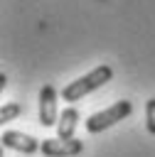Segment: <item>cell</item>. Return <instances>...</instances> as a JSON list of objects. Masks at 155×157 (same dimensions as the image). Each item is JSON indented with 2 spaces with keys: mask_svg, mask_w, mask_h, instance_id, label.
Returning a JSON list of instances; mask_svg holds the SVG:
<instances>
[{
  "mask_svg": "<svg viewBox=\"0 0 155 157\" xmlns=\"http://www.w3.org/2000/svg\"><path fill=\"white\" fill-rule=\"evenodd\" d=\"M111 76H113V69H111L108 64H101V66L91 69L89 74L79 76L76 81L66 83V86L62 88V98L69 101V103H76V101H81L84 96H89L91 91H96V88H101L103 83H108Z\"/></svg>",
  "mask_w": 155,
  "mask_h": 157,
  "instance_id": "cell-1",
  "label": "cell"
},
{
  "mask_svg": "<svg viewBox=\"0 0 155 157\" xmlns=\"http://www.w3.org/2000/svg\"><path fill=\"white\" fill-rule=\"evenodd\" d=\"M130 113H133L130 101H116L113 105H108V108H103V110L89 115V120H86V130H89V132L108 130V128H113L116 123H121L123 118H128Z\"/></svg>",
  "mask_w": 155,
  "mask_h": 157,
  "instance_id": "cell-2",
  "label": "cell"
},
{
  "mask_svg": "<svg viewBox=\"0 0 155 157\" xmlns=\"http://www.w3.org/2000/svg\"><path fill=\"white\" fill-rule=\"evenodd\" d=\"M39 150L47 157H74V155H81L84 142L74 137H54V140H42Z\"/></svg>",
  "mask_w": 155,
  "mask_h": 157,
  "instance_id": "cell-3",
  "label": "cell"
},
{
  "mask_svg": "<svg viewBox=\"0 0 155 157\" xmlns=\"http://www.w3.org/2000/svg\"><path fill=\"white\" fill-rule=\"evenodd\" d=\"M39 123L44 128H57L59 123V110H57V88L54 86H42L39 91Z\"/></svg>",
  "mask_w": 155,
  "mask_h": 157,
  "instance_id": "cell-4",
  "label": "cell"
},
{
  "mask_svg": "<svg viewBox=\"0 0 155 157\" xmlns=\"http://www.w3.org/2000/svg\"><path fill=\"white\" fill-rule=\"evenodd\" d=\"M2 145L10 147V150L25 152V155H32V152H37V150L42 147L37 137L25 135V132H20V130H5V132H2Z\"/></svg>",
  "mask_w": 155,
  "mask_h": 157,
  "instance_id": "cell-5",
  "label": "cell"
},
{
  "mask_svg": "<svg viewBox=\"0 0 155 157\" xmlns=\"http://www.w3.org/2000/svg\"><path fill=\"white\" fill-rule=\"evenodd\" d=\"M76 125H79V110L74 105L64 108L59 115V123H57V137H74Z\"/></svg>",
  "mask_w": 155,
  "mask_h": 157,
  "instance_id": "cell-6",
  "label": "cell"
},
{
  "mask_svg": "<svg viewBox=\"0 0 155 157\" xmlns=\"http://www.w3.org/2000/svg\"><path fill=\"white\" fill-rule=\"evenodd\" d=\"M20 113H22V105L15 103V101H10V103H5V105L0 108V123H10V120H15Z\"/></svg>",
  "mask_w": 155,
  "mask_h": 157,
  "instance_id": "cell-7",
  "label": "cell"
},
{
  "mask_svg": "<svg viewBox=\"0 0 155 157\" xmlns=\"http://www.w3.org/2000/svg\"><path fill=\"white\" fill-rule=\"evenodd\" d=\"M145 125H148V132L155 135V98L145 103Z\"/></svg>",
  "mask_w": 155,
  "mask_h": 157,
  "instance_id": "cell-8",
  "label": "cell"
},
{
  "mask_svg": "<svg viewBox=\"0 0 155 157\" xmlns=\"http://www.w3.org/2000/svg\"><path fill=\"white\" fill-rule=\"evenodd\" d=\"M5 86H7V76H5V74H0V88H5Z\"/></svg>",
  "mask_w": 155,
  "mask_h": 157,
  "instance_id": "cell-9",
  "label": "cell"
}]
</instances>
